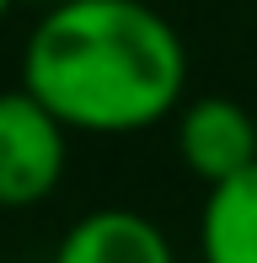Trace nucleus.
I'll use <instances>...</instances> for the list:
<instances>
[{
    "label": "nucleus",
    "instance_id": "nucleus-7",
    "mask_svg": "<svg viewBox=\"0 0 257 263\" xmlns=\"http://www.w3.org/2000/svg\"><path fill=\"white\" fill-rule=\"evenodd\" d=\"M11 6H16V0H0V22H6V11H11Z\"/></svg>",
    "mask_w": 257,
    "mask_h": 263
},
{
    "label": "nucleus",
    "instance_id": "nucleus-1",
    "mask_svg": "<svg viewBox=\"0 0 257 263\" xmlns=\"http://www.w3.org/2000/svg\"><path fill=\"white\" fill-rule=\"evenodd\" d=\"M22 86L80 135H134L182 102L188 49L145 0H59L22 49Z\"/></svg>",
    "mask_w": 257,
    "mask_h": 263
},
{
    "label": "nucleus",
    "instance_id": "nucleus-4",
    "mask_svg": "<svg viewBox=\"0 0 257 263\" xmlns=\"http://www.w3.org/2000/svg\"><path fill=\"white\" fill-rule=\"evenodd\" d=\"M54 263H177L172 242L139 210H91L59 236Z\"/></svg>",
    "mask_w": 257,
    "mask_h": 263
},
{
    "label": "nucleus",
    "instance_id": "nucleus-6",
    "mask_svg": "<svg viewBox=\"0 0 257 263\" xmlns=\"http://www.w3.org/2000/svg\"><path fill=\"white\" fill-rule=\"evenodd\" d=\"M27 6H38V11H49V6H59V0H27Z\"/></svg>",
    "mask_w": 257,
    "mask_h": 263
},
{
    "label": "nucleus",
    "instance_id": "nucleus-5",
    "mask_svg": "<svg viewBox=\"0 0 257 263\" xmlns=\"http://www.w3.org/2000/svg\"><path fill=\"white\" fill-rule=\"evenodd\" d=\"M198 247L204 263H257V161L209 183L198 215Z\"/></svg>",
    "mask_w": 257,
    "mask_h": 263
},
{
    "label": "nucleus",
    "instance_id": "nucleus-2",
    "mask_svg": "<svg viewBox=\"0 0 257 263\" xmlns=\"http://www.w3.org/2000/svg\"><path fill=\"white\" fill-rule=\"evenodd\" d=\"M70 124L38 91H0V210H27L59 188L70 161Z\"/></svg>",
    "mask_w": 257,
    "mask_h": 263
},
{
    "label": "nucleus",
    "instance_id": "nucleus-3",
    "mask_svg": "<svg viewBox=\"0 0 257 263\" xmlns=\"http://www.w3.org/2000/svg\"><path fill=\"white\" fill-rule=\"evenodd\" d=\"M177 156L209 188L220 177L241 172L247 161H257V118L225 91L193 97L177 113Z\"/></svg>",
    "mask_w": 257,
    "mask_h": 263
}]
</instances>
